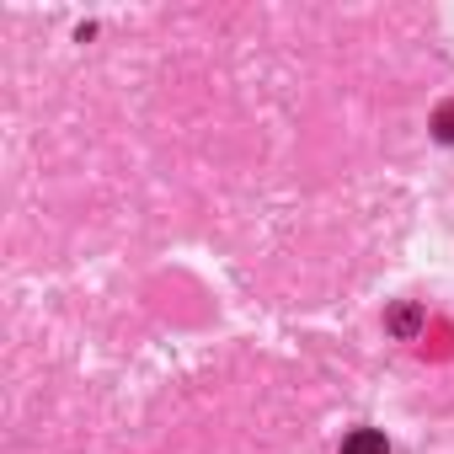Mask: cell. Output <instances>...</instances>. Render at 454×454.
<instances>
[{"mask_svg":"<svg viewBox=\"0 0 454 454\" xmlns=\"http://www.w3.org/2000/svg\"><path fill=\"white\" fill-rule=\"evenodd\" d=\"M342 454H390V443H385V433H374V427H353V433L342 438Z\"/></svg>","mask_w":454,"mask_h":454,"instance_id":"obj_1","label":"cell"},{"mask_svg":"<svg viewBox=\"0 0 454 454\" xmlns=\"http://www.w3.org/2000/svg\"><path fill=\"white\" fill-rule=\"evenodd\" d=\"M385 326H390L395 337H417V332H422V305H395V310L385 316Z\"/></svg>","mask_w":454,"mask_h":454,"instance_id":"obj_2","label":"cell"},{"mask_svg":"<svg viewBox=\"0 0 454 454\" xmlns=\"http://www.w3.org/2000/svg\"><path fill=\"white\" fill-rule=\"evenodd\" d=\"M433 134H438L443 145H454V102H443V107L433 113Z\"/></svg>","mask_w":454,"mask_h":454,"instance_id":"obj_3","label":"cell"}]
</instances>
